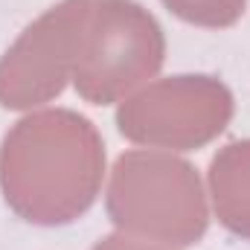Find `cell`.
I'll use <instances>...</instances> for the list:
<instances>
[{"label":"cell","instance_id":"5","mask_svg":"<svg viewBox=\"0 0 250 250\" xmlns=\"http://www.w3.org/2000/svg\"><path fill=\"white\" fill-rule=\"evenodd\" d=\"M96 0H62L35 18L0 56V105L29 111L56 99L73 79Z\"/></svg>","mask_w":250,"mask_h":250},{"label":"cell","instance_id":"4","mask_svg":"<svg viewBox=\"0 0 250 250\" xmlns=\"http://www.w3.org/2000/svg\"><path fill=\"white\" fill-rule=\"evenodd\" d=\"M230 120L233 93L215 76L157 79L117 108V128L125 140L172 151L212 143Z\"/></svg>","mask_w":250,"mask_h":250},{"label":"cell","instance_id":"2","mask_svg":"<svg viewBox=\"0 0 250 250\" xmlns=\"http://www.w3.org/2000/svg\"><path fill=\"white\" fill-rule=\"evenodd\" d=\"M108 215L131 236L166 245H198L209 224L195 166L169 151H125L108 184Z\"/></svg>","mask_w":250,"mask_h":250},{"label":"cell","instance_id":"8","mask_svg":"<svg viewBox=\"0 0 250 250\" xmlns=\"http://www.w3.org/2000/svg\"><path fill=\"white\" fill-rule=\"evenodd\" d=\"M90 250H172L166 245H151V242H140L134 236H125V233H111L105 239H99Z\"/></svg>","mask_w":250,"mask_h":250},{"label":"cell","instance_id":"1","mask_svg":"<svg viewBox=\"0 0 250 250\" xmlns=\"http://www.w3.org/2000/svg\"><path fill=\"white\" fill-rule=\"evenodd\" d=\"M105 178V143L96 125L70 108L35 111L0 143V189L15 215L62 227L84 215Z\"/></svg>","mask_w":250,"mask_h":250},{"label":"cell","instance_id":"7","mask_svg":"<svg viewBox=\"0 0 250 250\" xmlns=\"http://www.w3.org/2000/svg\"><path fill=\"white\" fill-rule=\"evenodd\" d=\"M163 6L192 26L224 29L245 15L248 0H163Z\"/></svg>","mask_w":250,"mask_h":250},{"label":"cell","instance_id":"6","mask_svg":"<svg viewBox=\"0 0 250 250\" xmlns=\"http://www.w3.org/2000/svg\"><path fill=\"white\" fill-rule=\"evenodd\" d=\"M209 195L218 221L250 239V140L227 143L209 163Z\"/></svg>","mask_w":250,"mask_h":250},{"label":"cell","instance_id":"3","mask_svg":"<svg viewBox=\"0 0 250 250\" xmlns=\"http://www.w3.org/2000/svg\"><path fill=\"white\" fill-rule=\"evenodd\" d=\"M166 59V35L157 18L137 0H96L73 84L93 105L123 102L157 76Z\"/></svg>","mask_w":250,"mask_h":250}]
</instances>
